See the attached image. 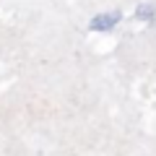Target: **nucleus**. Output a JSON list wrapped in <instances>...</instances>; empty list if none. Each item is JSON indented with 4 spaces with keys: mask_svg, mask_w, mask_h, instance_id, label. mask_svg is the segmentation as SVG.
<instances>
[{
    "mask_svg": "<svg viewBox=\"0 0 156 156\" xmlns=\"http://www.w3.org/2000/svg\"><path fill=\"white\" fill-rule=\"evenodd\" d=\"M117 21H120V13H101V16H96L94 21H91V31H107V29H112Z\"/></svg>",
    "mask_w": 156,
    "mask_h": 156,
    "instance_id": "1",
    "label": "nucleus"
},
{
    "mask_svg": "<svg viewBox=\"0 0 156 156\" xmlns=\"http://www.w3.org/2000/svg\"><path fill=\"white\" fill-rule=\"evenodd\" d=\"M151 16H154V8H151V5H138V18H143V21H148Z\"/></svg>",
    "mask_w": 156,
    "mask_h": 156,
    "instance_id": "2",
    "label": "nucleus"
}]
</instances>
